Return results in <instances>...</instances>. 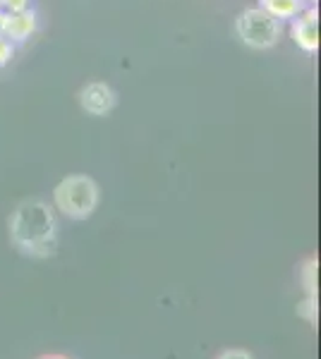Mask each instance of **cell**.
I'll use <instances>...</instances> for the list:
<instances>
[{
    "instance_id": "1",
    "label": "cell",
    "mask_w": 321,
    "mask_h": 359,
    "mask_svg": "<svg viewBox=\"0 0 321 359\" xmlns=\"http://www.w3.org/2000/svg\"><path fill=\"white\" fill-rule=\"evenodd\" d=\"M10 237L29 257H53L58 249V223L48 204L39 199L22 201L10 218Z\"/></svg>"
},
{
    "instance_id": "2",
    "label": "cell",
    "mask_w": 321,
    "mask_h": 359,
    "mask_svg": "<svg viewBox=\"0 0 321 359\" xmlns=\"http://www.w3.org/2000/svg\"><path fill=\"white\" fill-rule=\"evenodd\" d=\"M98 204L96 182L86 175H70L55 187V206L65 213L67 218L81 221L94 213Z\"/></svg>"
},
{
    "instance_id": "3",
    "label": "cell",
    "mask_w": 321,
    "mask_h": 359,
    "mask_svg": "<svg viewBox=\"0 0 321 359\" xmlns=\"http://www.w3.org/2000/svg\"><path fill=\"white\" fill-rule=\"evenodd\" d=\"M237 32H240L242 41L254 48H268L276 43L278 39V20L268 15L264 8H252L237 20Z\"/></svg>"
},
{
    "instance_id": "4",
    "label": "cell",
    "mask_w": 321,
    "mask_h": 359,
    "mask_svg": "<svg viewBox=\"0 0 321 359\" xmlns=\"http://www.w3.org/2000/svg\"><path fill=\"white\" fill-rule=\"evenodd\" d=\"M81 106L91 115H106L115 106V94L108 84H89L81 91Z\"/></svg>"
},
{
    "instance_id": "5",
    "label": "cell",
    "mask_w": 321,
    "mask_h": 359,
    "mask_svg": "<svg viewBox=\"0 0 321 359\" xmlns=\"http://www.w3.org/2000/svg\"><path fill=\"white\" fill-rule=\"evenodd\" d=\"M317 10H307L305 15L295 17L293 22V36L295 41L302 46L305 50H317L319 46V32H317Z\"/></svg>"
},
{
    "instance_id": "6",
    "label": "cell",
    "mask_w": 321,
    "mask_h": 359,
    "mask_svg": "<svg viewBox=\"0 0 321 359\" xmlns=\"http://www.w3.org/2000/svg\"><path fill=\"white\" fill-rule=\"evenodd\" d=\"M32 29H34V15H29V13H20V15H13V17L8 15L3 20L5 36L17 39V41L27 39L29 34H32Z\"/></svg>"
},
{
    "instance_id": "7",
    "label": "cell",
    "mask_w": 321,
    "mask_h": 359,
    "mask_svg": "<svg viewBox=\"0 0 321 359\" xmlns=\"http://www.w3.org/2000/svg\"><path fill=\"white\" fill-rule=\"evenodd\" d=\"M302 3L300 0H264V10L268 15L278 17H297Z\"/></svg>"
},
{
    "instance_id": "8",
    "label": "cell",
    "mask_w": 321,
    "mask_h": 359,
    "mask_svg": "<svg viewBox=\"0 0 321 359\" xmlns=\"http://www.w3.org/2000/svg\"><path fill=\"white\" fill-rule=\"evenodd\" d=\"M218 359H252V355L244 350H225Z\"/></svg>"
},
{
    "instance_id": "9",
    "label": "cell",
    "mask_w": 321,
    "mask_h": 359,
    "mask_svg": "<svg viewBox=\"0 0 321 359\" xmlns=\"http://www.w3.org/2000/svg\"><path fill=\"white\" fill-rule=\"evenodd\" d=\"M5 5H8L10 10H15V13H22V10L27 8V0H3Z\"/></svg>"
},
{
    "instance_id": "10",
    "label": "cell",
    "mask_w": 321,
    "mask_h": 359,
    "mask_svg": "<svg viewBox=\"0 0 321 359\" xmlns=\"http://www.w3.org/2000/svg\"><path fill=\"white\" fill-rule=\"evenodd\" d=\"M8 41H5V36H0V62L8 60Z\"/></svg>"
},
{
    "instance_id": "11",
    "label": "cell",
    "mask_w": 321,
    "mask_h": 359,
    "mask_svg": "<svg viewBox=\"0 0 321 359\" xmlns=\"http://www.w3.org/2000/svg\"><path fill=\"white\" fill-rule=\"evenodd\" d=\"M41 359H67V357H58V355H53V357H41Z\"/></svg>"
}]
</instances>
